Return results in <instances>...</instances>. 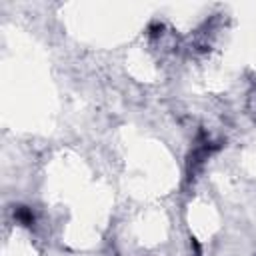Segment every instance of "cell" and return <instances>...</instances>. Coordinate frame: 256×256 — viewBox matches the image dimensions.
Segmentation results:
<instances>
[{"instance_id": "6da1fadb", "label": "cell", "mask_w": 256, "mask_h": 256, "mask_svg": "<svg viewBox=\"0 0 256 256\" xmlns=\"http://www.w3.org/2000/svg\"><path fill=\"white\" fill-rule=\"evenodd\" d=\"M216 148H218V146H216V144H212L208 138H206L204 142H200V144H196V146L192 148V152H190V156H188V164H186L188 182L198 174V170L202 168V164L208 160V156H210Z\"/></svg>"}, {"instance_id": "7a4b0ae2", "label": "cell", "mask_w": 256, "mask_h": 256, "mask_svg": "<svg viewBox=\"0 0 256 256\" xmlns=\"http://www.w3.org/2000/svg\"><path fill=\"white\" fill-rule=\"evenodd\" d=\"M14 218H16L18 224H22V226H26V228L34 226V222H36L34 212H32V208H28V206H16V208H14Z\"/></svg>"}]
</instances>
